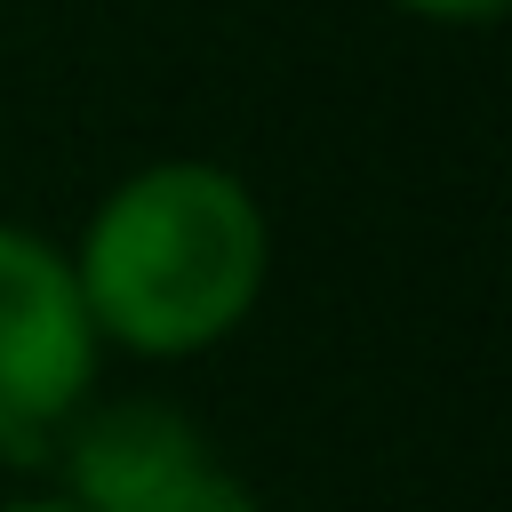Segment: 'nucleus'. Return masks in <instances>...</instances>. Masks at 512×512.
Segmentation results:
<instances>
[{"instance_id": "4", "label": "nucleus", "mask_w": 512, "mask_h": 512, "mask_svg": "<svg viewBox=\"0 0 512 512\" xmlns=\"http://www.w3.org/2000/svg\"><path fill=\"white\" fill-rule=\"evenodd\" d=\"M408 16H432V24H480V16H496L504 0H400Z\"/></svg>"}, {"instance_id": "3", "label": "nucleus", "mask_w": 512, "mask_h": 512, "mask_svg": "<svg viewBox=\"0 0 512 512\" xmlns=\"http://www.w3.org/2000/svg\"><path fill=\"white\" fill-rule=\"evenodd\" d=\"M56 472L80 512H264L240 464L176 400H88L56 440Z\"/></svg>"}, {"instance_id": "1", "label": "nucleus", "mask_w": 512, "mask_h": 512, "mask_svg": "<svg viewBox=\"0 0 512 512\" xmlns=\"http://www.w3.org/2000/svg\"><path fill=\"white\" fill-rule=\"evenodd\" d=\"M272 272V224L224 160H152L120 176L80 224L72 280L96 344L136 360H192L224 344Z\"/></svg>"}, {"instance_id": "2", "label": "nucleus", "mask_w": 512, "mask_h": 512, "mask_svg": "<svg viewBox=\"0 0 512 512\" xmlns=\"http://www.w3.org/2000/svg\"><path fill=\"white\" fill-rule=\"evenodd\" d=\"M104 344L88 328L72 256L32 232L0 224V464H40L96 400Z\"/></svg>"}, {"instance_id": "5", "label": "nucleus", "mask_w": 512, "mask_h": 512, "mask_svg": "<svg viewBox=\"0 0 512 512\" xmlns=\"http://www.w3.org/2000/svg\"><path fill=\"white\" fill-rule=\"evenodd\" d=\"M0 512H80V504L56 496V488H40V496H0Z\"/></svg>"}]
</instances>
